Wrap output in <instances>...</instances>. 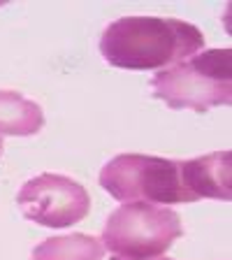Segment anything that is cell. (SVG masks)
<instances>
[{
    "label": "cell",
    "mask_w": 232,
    "mask_h": 260,
    "mask_svg": "<svg viewBox=\"0 0 232 260\" xmlns=\"http://www.w3.org/2000/svg\"><path fill=\"white\" fill-rule=\"evenodd\" d=\"M205 35L193 23L162 16H123L100 38V54L123 70H156L197 54Z\"/></svg>",
    "instance_id": "cell-1"
},
{
    "label": "cell",
    "mask_w": 232,
    "mask_h": 260,
    "mask_svg": "<svg viewBox=\"0 0 232 260\" xmlns=\"http://www.w3.org/2000/svg\"><path fill=\"white\" fill-rule=\"evenodd\" d=\"M153 95L172 109L207 112L232 103V51L209 49L195 58L160 70L151 81Z\"/></svg>",
    "instance_id": "cell-2"
},
{
    "label": "cell",
    "mask_w": 232,
    "mask_h": 260,
    "mask_svg": "<svg viewBox=\"0 0 232 260\" xmlns=\"http://www.w3.org/2000/svg\"><path fill=\"white\" fill-rule=\"evenodd\" d=\"M100 186L121 202L184 205L195 202L184 184L181 160L142 153H121L100 172Z\"/></svg>",
    "instance_id": "cell-3"
},
{
    "label": "cell",
    "mask_w": 232,
    "mask_h": 260,
    "mask_svg": "<svg viewBox=\"0 0 232 260\" xmlns=\"http://www.w3.org/2000/svg\"><path fill=\"white\" fill-rule=\"evenodd\" d=\"M184 235L177 211L168 207L125 202L112 211L103 230V246L121 260H153Z\"/></svg>",
    "instance_id": "cell-4"
},
{
    "label": "cell",
    "mask_w": 232,
    "mask_h": 260,
    "mask_svg": "<svg viewBox=\"0 0 232 260\" xmlns=\"http://www.w3.org/2000/svg\"><path fill=\"white\" fill-rule=\"evenodd\" d=\"M16 202L28 221L44 228L75 225L91 207V198L79 181L51 172L28 179L16 195Z\"/></svg>",
    "instance_id": "cell-5"
},
{
    "label": "cell",
    "mask_w": 232,
    "mask_h": 260,
    "mask_svg": "<svg viewBox=\"0 0 232 260\" xmlns=\"http://www.w3.org/2000/svg\"><path fill=\"white\" fill-rule=\"evenodd\" d=\"M230 151H216L209 156H200L193 160H181L184 184L193 200L214 198V200H230L232 198V172H230Z\"/></svg>",
    "instance_id": "cell-6"
},
{
    "label": "cell",
    "mask_w": 232,
    "mask_h": 260,
    "mask_svg": "<svg viewBox=\"0 0 232 260\" xmlns=\"http://www.w3.org/2000/svg\"><path fill=\"white\" fill-rule=\"evenodd\" d=\"M44 125V112L16 91H0V137H30L38 135Z\"/></svg>",
    "instance_id": "cell-7"
},
{
    "label": "cell",
    "mask_w": 232,
    "mask_h": 260,
    "mask_svg": "<svg viewBox=\"0 0 232 260\" xmlns=\"http://www.w3.org/2000/svg\"><path fill=\"white\" fill-rule=\"evenodd\" d=\"M105 246L93 235L49 237L32 249L30 260H103Z\"/></svg>",
    "instance_id": "cell-8"
},
{
    "label": "cell",
    "mask_w": 232,
    "mask_h": 260,
    "mask_svg": "<svg viewBox=\"0 0 232 260\" xmlns=\"http://www.w3.org/2000/svg\"><path fill=\"white\" fill-rule=\"evenodd\" d=\"M0 153H3V137H0Z\"/></svg>",
    "instance_id": "cell-9"
},
{
    "label": "cell",
    "mask_w": 232,
    "mask_h": 260,
    "mask_svg": "<svg viewBox=\"0 0 232 260\" xmlns=\"http://www.w3.org/2000/svg\"><path fill=\"white\" fill-rule=\"evenodd\" d=\"M112 260H121V258H112ZM162 260H165V258H162Z\"/></svg>",
    "instance_id": "cell-10"
}]
</instances>
